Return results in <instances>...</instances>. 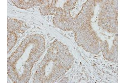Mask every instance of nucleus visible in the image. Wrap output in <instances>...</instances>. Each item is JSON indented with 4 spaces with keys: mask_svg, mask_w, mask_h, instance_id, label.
I'll use <instances>...</instances> for the list:
<instances>
[{
    "mask_svg": "<svg viewBox=\"0 0 125 83\" xmlns=\"http://www.w3.org/2000/svg\"><path fill=\"white\" fill-rule=\"evenodd\" d=\"M12 1L18 8L27 9L35 5H41L44 0H12Z\"/></svg>",
    "mask_w": 125,
    "mask_h": 83,
    "instance_id": "1",
    "label": "nucleus"
}]
</instances>
